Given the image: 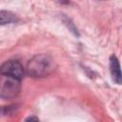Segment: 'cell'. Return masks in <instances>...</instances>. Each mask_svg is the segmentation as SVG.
<instances>
[{"label":"cell","mask_w":122,"mask_h":122,"mask_svg":"<svg viewBox=\"0 0 122 122\" xmlns=\"http://www.w3.org/2000/svg\"><path fill=\"white\" fill-rule=\"evenodd\" d=\"M55 68L54 60L48 54H37L28 63L26 71L31 77H46L50 75Z\"/></svg>","instance_id":"cell-1"},{"label":"cell","mask_w":122,"mask_h":122,"mask_svg":"<svg viewBox=\"0 0 122 122\" xmlns=\"http://www.w3.org/2000/svg\"><path fill=\"white\" fill-rule=\"evenodd\" d=\"M2 78H1V84H0V95L2 98H6V99H10V98H14L16 97L19 92H20V82L21 80L11 77V76H8V75H4L1 74Z\"/></svg>","instance_id":"cell-2"},{"label":"cell","mask_w":122,"mask_h":122,"mask_svg":"<svg viewBox=\"0 0 122 122\" xmlns=\"http://www.w3.org/2000/svg\"><path fill=\"white\" fill-rule=\"evenodd\" d=\"M0 71H1V74L11 76L19 80H22L25 74V70L22 64L17 60H11V59L7 60L2 64Z\"/></svg>","instance_id":"cell-3"},{"label":"cell","mask_w":122,"mask_h":122,"mask_svg":"<svg viewBox=\"0 0 122 122\" xmlns=\"http://www.w3.org/2000/svg\"><path fill=\"white\" fill-rule=\"evenodd\" d=\"M110 71L112 80L116 84L122 85V70L120 63L115 55H112L110 57Z\"/></svg>","instance_id":"cell-4"},{"label":"cell","mask_w":122,"mask_h":122,"mask_svg":"<svg viewBox=\"0 0 122 122\" xmlns=\"http://www.w3.org/2000/svg\"><path fill=\"white\" fill-rule=\"evenodd\" d=\"M0 19H1V25L16 23L18 21L17 16L15 14H13L12 12L8 11V10H1V12H0Z\"/></svg>","instance_id":"cell-5"},{"label":"cell","mask_w":122,"mask_h":122,"mask_svg":"<svg viewBox=\"0 0 122 122\" xmlns=\"http://www.w3.org/2000/svg\"><path fill=\"white\" fill-rule=\"evenodd\" d=\"M38 121L39 119L37 118V117H34V116H30V117H28L27 119H26V121Z\"/></svg>","instance_id":"cell-6"},{"label":"cell","mask_w":122,"mask_h":122,"mask_svg":"<svg viewBox=\"0 0 122 122\" xmlns=\"http://www.w3.org/2000/svg\"><path fill=\"white\" fill-rule=\"evenodd\" d=\"M60 3H62V4H67V3H69V1L70 0H58Z\"/></svg>","instance_id":"cell-7"}]
</instances>
